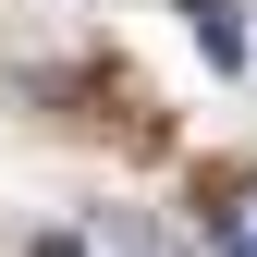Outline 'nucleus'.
Listing matches in <instances>:
<instances>
[{
	"instance_id": "nucleus-2",
	"label": "nucleus",
	"mask_w": 257,
	"mask_h": 257,
	"mask_svg": "<svg viewBox=\"0 0 257 257\" xmlns=\"http://www.w3.org/2000/svg\"><path fill=\"white\" fill-rule=\"evenodd\" d=\"M172 13L196 25V49L220 61V74H245V13H233V0H172Z\"/></svg>"
},
{
	"instance_id": "nucleus-1",
	"label": "nucleus",
	"mask_w": 257,
	"mask_h": 257,
	"mask_svg": "<svg viewBox=\"0 0 257 257\" xmlns=\"http://www.w3.org/2000/svg\"><path fill=\"white\" fill-rule=\"evenodd\" d=\"M208 245H220V257H257V172H233V184L208 196Z\"/></svg>"
},
{
	"instance_id": "nucleus-4",
	"label": "nucleus",
	"mask_w": 257,
	"mask_h": 257,
	"mask_svg": "<svg viewBox=\"0 0 257 257\" xmlns=\"http://www.w3.org/2000/svg\"><path fill=\"white\" fill-rule=\"evenodd\" d=\"M37 257H86V245H74V233H61V245H37Z\"/></svg>"
},
{
	"instance_id": "nucleus-3",
	"label": "nucleus",
	"mask_w": 257,
	"mask_h": 257,
	"mask_svg": "<svg viewBox=\"0 0 257 257\" xmlns=\"http://www.w3.org/2000/svg\"><path fill=\"white\" fill-rule=\"evenodd\" d=\"M86 257H172V233H135V220H98V233H74Z\"/></svg>"
}]
</instances>
